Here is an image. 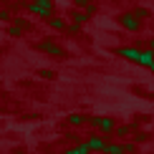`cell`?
Returning a JSON list of instances; mask_svg holds the SVG:
<instances>
[{"instance_id": "12", "label": "cell", "mask_w": 154, "mask_h": 154, "mask_svg": "<svg viewBox=\"0 0 154 154\" xmlns=\"http://www.w3.org/2000/svg\"><path fill=\"white\" fill-rule=\"evenodd\" d=\"M134 15H137V18H139V20H144V18H149V15H152V13H149V10H146V8H137V10H134Z\"/></svg>"}, {"instance_id": "10", "label": "cell", "mask_w": 154, "mask_h": 154, "mask_svg": "<svg viewBox=\"0 0 154 154\" xmlns=\"http://www.w3.org/2000/svg\"><path fill=\"white\" fill-rule=\"evenodd\" d=\"M48 23H51L53 30H66V20L63 18H48Z\"/></svg>"}, {"instance_id": "9", "label": "cell", "mask_w": 154, "mask_h": 154, "mask_svg": "<svg viewBox=\"0 0 154 154\" xmlns=\"http://www.w3.org/2000/svg\"><path fill=\"white\" fill-rule=\"evenodd\" d=\"M63 154H91V149H88L86 142H83V144H79V146H73V149H66Z\"/></svg>"}, {"instance_id": "6", "label": "cell", "mask_w": 154, "mask_h": 154, "mask_svg": "<svg viewBox=\"0 0 154 154\" xmlns=\"http://www.w3.org/2000/svg\"><path fill=\"white\" fill-rule=\"evenodd\" d=\"M86 146L91 152H104L106 149V142H104V137H91V139H86Z\"/></svg>"}, {"instance_id": "4", "label": "cell", "mask_w": 154, "mask_h": 154, "mask_svg": "<svg viewBox=\"0 0 154 154\" xmlns=\"http://www.w3.org/2000/svg\"><path fill=\"white\" fill-rule=\"evenodd\" d=\"M88 121H91L94 126H99L101 131H106V134L116 129V124H114V119H111V116H88Z\"/></svg>"}, {"instance_id": "14", "label": "cell", "mask_w": 154, "mask_h": 154, "mask_svg": "<svg viewBox=\"0 0 154 154\" xmlns=\"http://www.w3.org/2000/svg\"><path fill=\"white\" fill-rule=\"evenodd\" d=\"M20 30H23L20 25H13V28H10V35H15V38H18V35H20Z\"/></svg>"}, {"instance_id": "17", "label": "cell", "mask_w": 154, "mask_h": 154, "mask_svg": "<svg viewBox=\"0 0 154 154\" xmlns=\"http://www.w3.org/2000/svg\"><path fill=\"white\" fill-rule=\"evenodd\" d=\"M149 48H152V51H154V41H149Z\"/></svg>"}, {"instance_id": "15", "label": "cell", "mask_w": 154, "mask_h": 154, "mask_svg": "<svg viewBox=\"0 0 154 154\" xmlns=\"http://www.w3.org/2000/svg\"><path fill=\"white\" fill-rule=\"evenodd\" d=\"M0 20H10V13L8 10H0Z\"/></svg>"}, {"instance_id": "8", "label": "cell", "mask_w": 154, "mask_h": 154, "mask_svg": "<svg viewBox=\"0 0 154 154\" xmlns=\"http://www.w3.org/2000/svg\"><path fill=\"white\" fill-rule=\"evenodd\" d=\"M83 121H88V116H83V114H71V116H68V124L71 126H81Z\"/></svg>"}, {"instance_id": "3", "label": "cell", "mask_w": 154, "mask_h": 154, "mask_svg": "<svg viewBox=\"0 0 154 154\" xmlns=\"http://www.w3.org/2000/svg\"><path fill=\"white\" fill-rule=\"evenodd\" d=\"M119 23L124 25L126 30H131V33H137V30L142 28V20H139L134 13H121V15H119Z\"/></svg>"}, {"instance_id": "7", "label": "cell", "mask_w": 154, "mask_h": 154, "mask_svg": "<svg viewBox=\"0 0 154 154\" xmlns=\"http://www.w3.org/2000/svg\"><path fill=\"white\" fill-rule=\"evenodd\" d=\"M104 154H126V146L124 144H106Z\"/></svg>"}, {"instance_id": "2", "label": "cell", "mask_w": 154, "mask_h": 154, "mask_svg": "<svg viewBox=\"0 0 154 154\" xmlns=\"http://www.w3.org/2000/svg\"><path fill=\"white\" fill-rule=\"evenodd\" d=\"M28 13L38 18H53V0H33L28 3Z\"/></svg>"}, {"instance_id": "5", "label": "cell", "mask_w": 154, "mask_h": 154, "mask_svg": "<svg viewBox=\"0 0 154 154\" xmlns=\"http://www.w3.org/2000/svg\"><path fill=\"white\" fill-rule=\"evenodd\" d=\"M38 51H43V53H51V56H63V48H61V46H56V43H48V41L38 43Z\"/></svg>"}, {"instance_id": "13", "label": "cell", "mask_w": 154, "mask_h": 154, "mask_svg": "<svg viewBox=\"0 0 154 154\" xmlns=\"http://www.w3.org/2000/svg\"><path fill=\"white\" fill-rule=\"evenodd\" d=\"M41 76H43V79H48V81H51V79H56V73H53V71H48V68H43Z\"/></svg>"}, {"instance_id": "16", "label": "cell", "mask_w": 154, "mask_h": 154, "mask_svg": "<svg viewBox=\"0 0 154 154\" xmlns=\"http://www.w3.org/2000/svg\"><path fill=\"white\" fill-rule=\"evenodd\" d=\"M88 3H91V0H76V5H79V8H86Z\"/></svg>"}, {"instance_id": "11", "label": "cell", "mask_w": 154, "mask_h": 154, "mask_svg": "<svg viewBox=\"0 0 154 154\" xmlns=\"http://www.w3.org/2000/svg\"><path fill=\"white\" fill-rule=\"evenodd\" d=\"M114 131H116V137H129V134H131V126H129V124H126V126H116Z\"/></svg>"}, {"instance_id": "18", "label": "cell", "mask_w": 154, "mask_h": 154, "mask_svg": "<svg viewBox=\"0 0 154 154\" xmlns=\"http://www.w3.org/2000/svg\"><path fill=\"white\" fill-rule=\"evenodd\" d=\"M149 71H152V73H154V66H152V68H149Z\"/></svg>"}, {"instance_id": "1", "label": "cell", "mask_w": 154, "mask_h": 154, "mask_svg": "<svg viewBox=\"0 0 154 154\" xmlns=\"http://www.w3.org/2000/svg\"><path fill=\"white\" fill-rule=\"evenodd\" d=\"M116 53L121 56V58H126V61H131V63H139V66H146V68H152L154 66V51L152 48H131V46H121L116 48Z\"/></svg>"}]
</instances>
